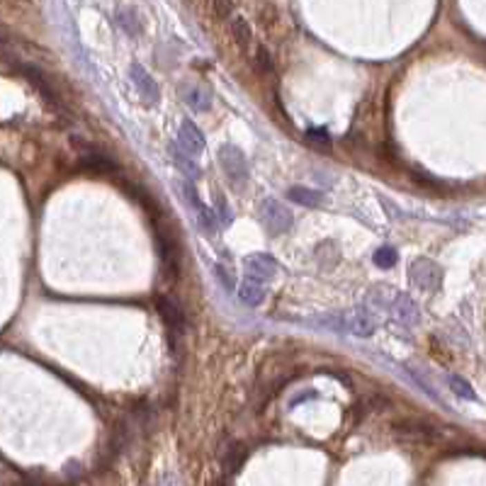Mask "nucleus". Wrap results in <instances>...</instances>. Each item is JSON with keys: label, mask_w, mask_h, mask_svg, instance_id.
Masks as SVG:
<instances>
[{"label": "nucleus", "mask_w": 486, "mask_h": 486, "mask_svg": "<svg viewBox=\"0 0 486 486\" xmlns=\"http://www.w3.org/2000/svg\"><path fill=\"white\" fill-rule=\"evenodd\" d=\"M331 329H340V331H348V333L360 336V338H367V336L375 333L377 319L367 309H353V311H348V314L333 319Z\"/></svg>", "instance_id": "nucleus-1"}, {"label": "nucleus", "mask_w": 486, "mask_h": 486, "mask_svg": "<svg viewBox=\"0 0 486 486\" xmlns=\"http://www.w3.org/2000/svg\"><path fill=\"white\" fill-rule=\"evenodd\" d=\"M219 163H222L224 173H226L229 177H233V180H246V177H249L246 156L241 153V148L231 146V144L219 148Z\"/></svg>", "instance_id": "nucleus-2"}, {"label": "nucleus", "mask_w": 486, "mask_h": 486, "mask_svg": "<svg viewBox=\"0 0 486 486\" xmlns=\"http://www.w3.org/2000/svg\"><path fill=\"white\" fill-rule=\"evenodd\" d=\"M411 280H414V284H418L420 289H438L443 280V270L438 268L433 260L418 258L411 265Z\"/></svg>", "instance_id": "nucleus-3"}, {"label": "nucleus", "mask_w": 486, "mask_h": 486, "mask_svg": "<svg viewBox=\"0 0 486 486\" xmlns=\"http://www.w3.org/2000/svg\"><path fill=\"white\" fill-rule=\"evenodd\" d=\"M260 209H263L265 226H268L273 233H282L292 226V222H294L292 214H289V209L284 207V204H280L278 200H265Z\"/></svg>", "instance_id": "nucleus-4"}, {"label": "nucleus", "mask_w": 486, "mask_h": 486, "mask_svg": "<svg viewBox=\"0 0 486 486\" xmlns=\"http://www.w3.org/2000/svg\"><path fill=\"white\" fill-rule=\"evenodd\" d=\"M156 304H158V314L166 321L168 331H173V333H185L188 321H185V314H182L180 307H177L171 297H166V294H161V297L156 299Z\"/></svg>", "instance_id": "nucleus-5"}, {"label": "nucleus", "mask_w": 486, "mask_h": 486, "mask_svg": "<svg viewBox=\"0 0 486 486\" xmlns=\"http://www.w3.org/2000/svg\"><path fill=\"white\" fill-rule=\"evenodd\" d=\"M182 190H185V200H188L190 207H193L195 214H197V224L204 229V231L212 233L214 229H217V214H214L212 209H209L207 204L197 197V193H195V188H193V182H185Z\"/></svg>", "instance_id": "nucleus-6"}, {"label": "nucleus", "mask_w": 486, "mask_h": 486, "mask_svg": "<svg viewBox=\"0 0 486 486\" xmlns=\"http://www.w3.org/2000/svg\"><path fill=\"white\" fill-rule=\"evenodd\" d=\"M246 270H249V278L263 282V280H270L275 273H278L280 265H278V260L270 258V255L258 253V255H251V258H246Z\"/></svg>", "instance_id": "nucleus-7"}, {"label": "nucleus", "mask_w": 486, "mask_h": 486, "mask_svg": "<svg viewBox=\"0 0 486 486\" xmlns=\"http://www.w3.org/2000/svg\"><path fill=\"white\" fill-rule=\"evenodd\" d=\"M129 73H132V81H134V86H137V90L142 93V97L148 102V105H153V102L158 100V86H156V81H153L151 76H148V71L144 66H139V64H134L132 68H129Z\"/></svg>", "instance_id": "nucleus-8"}, {"label": "nucleus", "mask_w": 486, "mask_h": 486, "mask_svg": "<svg viewBox=\"0 0 486 486\" xmlns=\"http://www.w3.org/2000/svg\"><path fill=\"white\" fill-rule=\"evenodd\" d=\"M177 142H180L182 151H188L190 156H197V153L204 148V137H202V132L195 127L193 119H182L180 137H177Z\"/></svg>", "instance_id": "nucleus-9"}, {"label": "nucleus", "mask_w": 486, "mask_h": 486, "mask_svg": "<svg viewBox=\"0 0 486 486\" xmlns=\"http://www.w3.org/2000/svg\"><path fill=\"white\" fill-rule=\"evenodd\" d=\"M238 299H241L243 304H249V307L263 304V299H265L263 282H258V280H253V278H246L241 287H238Z\"/></svg>", "instance_id": "nucleus-10"}, {"label": "nucleus", "mask_w": 486, "mask_h": 486, "mask_svg": "<svg viewBox=\"0 0 486 486\" xmlns=\"http://www.w3.org/2000/svg\"><path fill=\"white\" fill-rule=\"evenodd\" d=\"M287 197L297 204H304V207H321L324 204V193L311 188H304V185H297V188H289Z\"/></svg>", "instance_id": "nucleus-11"}, {"label": "nucleus", "mask_w": 486, "mask_h": 486, "mask_svg": "<svg viewBox=\"0 0 486 486\" xmlns=\"http://www.w3.org/2000/svg\"><path fill=\"white\" fill-rule=\"evenodd\" d=\"M171 156H173V161H175V166L180 168L185 175H190V177L202 175V173H200V166L195 163V156H190L188 151H182L177 144H171Z\"/></svg>", "instance_id": "nucleus-12"}, {"label": "nucleus", "mask_w": 486, "mask_h": 486, "mask_svg": "<svg viewBox=\"0 0 486 486\" xmlns=\"http://www.w3.org/2000/svg\"><path fill=\"white\" fill-rule=\"evenodd\" d=\"M231 37L236 39V44L241 49H249L251 41H253V30H251L249 20L241 15H233L231 17Z\"/></svg>", "instance_id": "nucleus-13"}, {"label": "nucleus", "mask_w": 486, "mask_h": 486, "mask_svg": "<svg viewBox=\"0 0 486 486\" xmlns=\"http://www.w3.org/2000/svg\"><path fill=\"white\" fill-rule=\"evenodd\" d=\"M117 17H119L122 30L127 32V35H139V32H142V22H139V15L134 8H122V10L117 12Z\"/></svg>", "instance_id": "nucleus-14"}, {"label": "nucleus", "mask_w": 486, "mask_h": 486, "mask_svg": "<svg viewBox=\"0 0 486 486\" xmlns=\"http://www.w3.org/2000/svg\"><path fill=\"white\" fill-rule=\"evenodd\" d=\"M394 311H396V316H399L401 321H406V324H416V321H418V314H416L418 307H416L409 297H404V294L399 297V307H396Z\"/></svg>", "instance_id": "nucleus-15"}, {"label": "nucleus", "mask_w": 486, "mask_h": 486, "mask_svg": "<svg viewBox=\"0 0 486 486\" xmlns=\"http://www.w3.org/2000/svg\"><path fill=\"white\" fill-rule=\"evenodd\" d=\"M185 100H188L195 110H202V112L212 107V100L207 97V93L197 90V88H188V90H185Z\"/></svg>", "instance_id": "nucleus-16"}, {"label": "nucleus", "mask_w": 486, "mask_h": 486, "mask_svg": "<svg viewBox=\"0 0 486 486\" xmlns=\"http://www.w3.org/2000/svg\"><path fill=\"white\" fill-rule=\"evenodd\" d=\"M450 387H452V391H455L457 396H462V399H469V401H474V399H476V394H474V391H472L469 382L462 380V377L452 375V377H450Z\"/></svg>", "instance_id": "nucleus-17"}, {"label": "nucleus", "mask_w": 486, "mask_h": 486, "mask_svg": "<svg viewBox=\"0 0 486 486\" xmlns=\"http://www.w3.org/2000/svg\"><path fill=\"white\" fill-rule=\"evenodd\" d=\"M394 263H396L394 249H380L375 253V265H380V268H394Z\"/></svg>", "instance_id": "nucleus-18"}, {"label": "nucleus", "mask_w": 486, "mask_h": 486, "mask_svg": "<svg viewBox=\"0 0 486 486\" xmlns=\"http://www.w3.org/2000/svg\"><path fill=\"white\" fill-rule=\"evenodd\" d=\"M255 64H258L263 71H273V59H270L265 46H258V51H255Z\"/></svg>", "instance_id": "nucleus-19"}, {"label": "nucleus", "mask_w": 486, "mask_h": 486, "mask_svg": "<svg viewBox=\"0 0 486 486\" xmlns=\"http://www.w3.org/2000/svg\"><path fill=\"white\" fill-rule=\"evenodd\" d=\"M309 139L311 142H316V144H324V146H329L331 144V137H329L326 129H309Z\"/></svg>", "instance_id": "nucleus-20"}]
</instances>
